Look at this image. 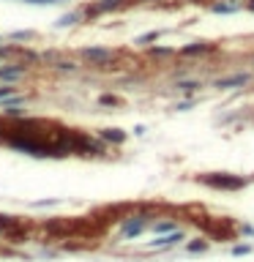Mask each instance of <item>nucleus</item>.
Listing matches in <instances>:
<instances>
[{
    "mask_svg": "<svg viewBox=\"0 0 254 262\" xmlns=\"http://www.w3.org/2000/svg\"><path fill=\"white\" fill-rule=\"evenodd\" d=\"M208 183H210V186H219V188H241V186H246V180H238V178L221 175V178H210Z\"/></svg>",
    "mask_w": 254,
    "mask_h": 262,
    "instance_id": "2",
    "label": "nucleus"
},
{
    "mask_svg": "<svg viewBox=\"0 0 254 262\" xmlns=\"http://www.w3.org/2000/svg\"><path fill=\"white\" fill-rule=\"evenodd\" d=\"M251 251V246H235L232 249V254H238V257H241V254H249Z\"/></svg>",
    "mask_w": 254,
    "mask_h": 262,
    "instance_id": "3",
    "label": "nucleus"
},
{
    "mask_svg": "<svg viewBox=\"0 0 254 262\" xmlns=\"http://www.w3.org/2000/svg\"><path fill=\"white\" fill-rule=\"evenodd\" d=\"M74 0H0V8L3 11H25V14H33V11H57V8H66Z\"/></svg>",
    "mask_w": 254,
    "mask_h": 262,
    "instance_id": "1",
    "label": "nucleus"
}]
</instances>
